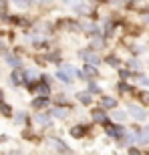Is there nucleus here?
<instances>
[{"label": "nucleus", "instance_id": "nucleus-1", "mask_svg": "<svg viewBox=\"0 0 149 155\" xmlns=\"http://www.w3.org/2000/svg\"><path fill=\"white\" fill-rule=\"evenodd\" d=\"M127 111L131 113V117L135 121H147V111L141 107V105H135V103H129V107H127Z\"/></svg>", "mask_w": 149, "mask_h": 155}, {"label": "nucleus", "instance_id": "nucleus-2", "mask_svg": "<svg viewBox=\"0 0 149 155\" xmlns=\"http://www.w3.org/2000/svg\"><path fill=\"white\" fill-rule=\"evenodd\" d=\"M79 57L83 58L87 64H95V67H99V63H101V58H99V54L95 52V48H93V51H79Z\"/></svg>", "mask_w": 149, "mask_h": 155}, {"label": "nucleus", "instance_id": "nucleus-3", "mask_svg": "<svg viewBox=\"0 0 149 155\" xmlns=\"http://www.w3.org/2000/svg\"><path fill=\"white\" fill-rule=\"evenodd\" d=\"M48 145H51L52 151H58V153H69V151H71L69 147H67L61 139H57V137H51V139H48Z\"/></svg>", "mask_w": 149, "mask_h": 155}, {"label": "nucleus", "instance_id": "nucleus-4", "mask_svg": "<svg viewBox=\"0 0 149 155\" xmlns=\"http://www.w3.org/2000/svg\"><path fill=\"white\" fill-rule=\"evenodd\" d=\"M105 131H107V135H109V137H113V139H123V135H125V129H123V127H119V125H107V129H105Z\"/></svg>", "mask_w": 149, "mask_h": 155}, {"label": "nucleus", "instance_id": "nucleus-5", "mask_svg": "<svg viewBox=\"0 0 149 155\" xmlns=\"http://www.w3.org/2000/svg\"><path fill=\"white\" fill-rule=\"evenodd\" d=\"M10 81H12V85H16V87L24 85V83H26V75H24V71H20V69L16 67V69L12 71V75H10Z\"/></svg>", "mask_w": 149, "mask_h": 155}, {"label": "nucleus", "instance_id": "nucleus-6", "mask_svg": "<svg viewBox=\"0 0 149 155\" xmlns=\"http://www.w3.org/2000/svg\"><path fill=\"white\" fill-rule=\"evenodd\" d=\"M51 115L57 117V119H67V117L71 115V109H69V107H65V105H61V107H52Z\"/></svg>", "mask_w": 149, "mask_h": 155}, {"label": "nucleus", "instance_id": "nucleus-7", "mask_svg": "<svg viewBox=\"0 0 149 155\" xmlns=\"http://www.w3.org/2000/svg\"><path fill=\"white\" fill-rule=\"evenodd\" d=\"M99 103H101L103 109H115V107H117V99L109 97V95H103V97L99 99Z\"/></svg>", "mask_w": 149, "mask_h": 155}, {"label": "nucleus", "instance_id": "nucleus-8", "mask_svg": "<svg viewBox=\"0 0 149 155\" xmlns=\"http://www.w3.org/2000/svg\"><path fill=\"white\" fill-rule=\"evenodd\" d=\"M51 117H52L51 111H48V113H36V115H35V121L38 123V125H46V127H48V125L52 123Z\"/></svg>", "mask_w": 149, "mask_h": 155}, {"label": "nucleus", "instance_id": "nucleus-9", "mask_svg": "<svg viewBox=\"0 0 149 155\" xmlns=\"http://www.w3.org/2000/svg\"><path fill=\"white\" fill-rule=\"evenodd\" d=\"M48 103H51V97H42V95H38V97L32 101V107H35V109H45V107H48Z\"/></svg>", "mask_w": 149, "mask_h": 155}, {"label": "nucleus", "instance_id": "nucleus-10", "mask_svg": "<svg viewBox=\"0 0 149 155\" xmlns=\"http://www.w3.org/2000/svg\"><path fill=\"white\" fill-rule=\"evenodd\" d=\"M71 137H74V139H81V137H85L87 135V127H83V125H74V127H71Z\"/></svg>", "mask_w": 149, "mask_h": 155}, {"label": "nucleus", "instance_id": "nucleus-11", "mask_svg": "<svg viewBox=\"0 0 149 155\" xmlns=\"http://www.w3.org/2000/svg\"><path fill=\"white\" fill-rule=\"evenodd\" d=\"M77 99L83 105H91L93 103V93L91 91H81V93H77Z\"/></svg>", "mask_w": 149, "mask_h": 155}, {"label": "nucleus", "instance_id": "nucleus-12", "mask_svg": "<svg viewBox=\"0 0 149 155\" xmlns=\"http://www.w3.org/2000/svg\"><path fill=\"white\" fill-rule=\"evenodd\" d=\"M91 117H93L95 123H107V113H105L103 109H95L91 113Z\"/></svg>", "mask_w": 149, "mask_h": 155}, {"label": "nucleus", "instance_id": "nucleus-13", "mask_svg": "<svg viewBox=\"0 0 149 155\" xmlns=\"http://www.w3.org/2000/svg\"><path fill=\"white\" fill-rule=\"evenodd\" d=\"M57 79H61L65 85H73V77H71L69 73H65L63 69H58V71H57Z\"/></svg>", "mask_w": 149, "mask_h": 155}, {"label": "nucleus", "instance_id": "nucleus-14", "mask_svg": "<svg viewBox=\"0 0 149 155\" xmlns=\"http://www.w3.org/2000/svg\"><path fill=\"white\" fill-rule=\"evenodd\" d=\"M137 133H139V143H145V141H149V125L137 129Z\"/></svg>", "mask_w": 149, "mask_h": 155}, {"label": "nucleus", "instance_id": "nucleus-15", "mask_svg": "<svg viewBox=\"0 0 149 155\" xmlns=\"http://www.w3.org/2000/svg\"><path fill=\"white\" fill-rule=\"evenodd\" d=\"M24 75H26V81L28 83H32V81H38L40 79V73L35 69H28V71H24Z\"/></svg>", "mask_w": 149, "mask_h": 155}, {"label": "nucleus", "instance_id": "nucleus-16", "mask_svg": "<svg viewBox=\"0 0 149 155\" xmlns=\"http://www.w3.org/2000/svg\"><path fill=\"white\" fill-rule=\"evenodd\" d=\"M4 58H6V63H8V64H12L14 69H16V67H20V58H18V57H14V54H8V52H6V54H4Z\"/></svg>", "mask_w": 149, "mask_h": 155}, {"label": "nucleus", "instance_id": "nucleus-17", "mask_svg": "<svg viewBox=\"0 0 149 155\" xmlns=\"http://www.w3.org/2000/svg\"><path fill=\"white\" fill-rule=\"evenodd\" d=\"M113 119L119 121V123H125V121H127V113H125V111H121V109H117L113 113Z\"/></svg>", "mask_w": 149, "mask_h": 155}, {"label": "nucleus", "instance_id": "nucleus-18", "mask_svg": "<svg viewBox=\"0 0 149 155\" xmlns=\"http://www.w3.org/2000/svg\"><path fill=\"white\" fill-rule=\"evenodd\" d=\"M91 45H93V48H95V51H97V48H103V46H105V38H103V36H95Z\"/></svg>", "mask_w": 149, "mask_h": 155}, {"label": "nucleus", "instance_id": "nucleus-19", "mask_svg": "<svg viewBox=\"0 0 149 155\" xmlns=\"http://www.w3.org/2000/svg\"><path fill=\"white\" fill-rule=\"evenodd\" d=\"M14 123H16V125H24V123H26V115H24V111H18L16 115H14Z\"/></svg>", "mask_w": 149, "mask_h": 155}, {"label": "nucleus", "instance_id": "nucleus-20", "mask_svg": "<svg viewBox=\"0 0 149 155\" xmlns=\"http://www.w3.org/2000/svg\"><path fill=\"white\" fill-rule=\"evenodd\" d=\"M0 115L10 117V115H12V109H10V107H8L6 103H0Z\"/></svg>", "mask_w": 149, "mask_h": 155}, {"label": "nucleus", "instance_id": "nucleus-21", "mask_svg": "<svg viewBox=\"0 0 149 155\" xmlns=\"http://www.w3.org/2000/svg\"><path fill=\"white\" fill-rule=\"evenodd\" d=\"M105 61H107V64H109V67H113V69H117V67H119V63H121L119 58L113 57V54H111V57H107Z\"/></svg>", "mask_w": 149, "mask_h": 155}, {"label": "nucleus", "instance_id": "nucleus-22", "mask_svg": "<svg viewBox=\"0 0 149 155\" xmlns=\"http://www.w3.org/2000/svg\"><path fill=\"white\" fill-rule=\"evenodd\" d=\"M127 64H129V71H141V63H139L137 58H131Z\"/></svg>", "mask_w": 149, "mask_h": 155}, {"label": "nucleus", "instance_id": "nucleus-23", "mask_svg": "<svg viewBox=\"0 0 149 155\" xmlns=\"http://www.w3.org/2000/svg\"><path fill=\"white\" fill-rule=\"evenodd\" d=\"M61 69H63L65 73H69L71 77H73V75H77V73H79V71H74V69H73V64H61Z\"/></svg>", "mask_w": 149, "mask_h": 155}, {"label": "nucleus", "instance_id": "nucleus-24", "mask_svg": "<svg viewBox=\"0 0 149 155\" xmlns=\"http://www.w3.org/2000/svg\"><path fill=\"white\" fill-rule=\"evenodd\" d=\"M14 2V6H18V8H28L30 6V0H12Z\"/></svg>", "mask_w": 149, "mask_h": 155}, {"label": "nucleus", "instance_id": "nucleus-25", "mask_svg": "<svg viewBox=\"0 0 149 155\" xmlns=\"http://www.w3.org/2000/svg\"><path fill=\"white\" fill-rule=\"evenodd\" d=\"M137 83L141 87H149V77H145V75H139L137 77Z\"/></svg>", "mask_w": 149, "mask_h": 155}, {"label": "nucleus", "instance_id": "nucleus-26", "mask_svg": "<svg viewBox=\"0 0 149 155\" xmlns=\"http://www.w3.org/2000/svg\"><path fill=\"white\" fill-rule=\"evenodd\" d=\"M89 83H91V85H89V91L91 93H101V87H99L97 83H93V81H89Z\"/></svg>", "mask_w": 149, "mask_h": 155}, {"label": "nucleus", "instance_id": "nucleus-27", "mask_svg": "<svg viewBox=\"0 0 149 155\" xmlns=\"http://www.w3.org/2000/svg\"><path fill=\"white\" fill-rule=\"evenodd\" d=\"M55 103H57V105H67V99H65V95H57Z\"/></svg>", "mask_w": 149, "mask_h": 155}, {"label": "nucleus", "instance_id": "nucleus-28", "mask_svg": "<svg viewBox=\"0 0 149 155\" xmlns=\"http://www.w3.org/2000/svg\"><path fill=\"white\" fill-rule=\"evenodd\" d=\"M143 22L149 24V12H145V14H143Z\"/></svg>", "mask_w": 149, "mask_h": 155}, {"label": "nucleus", "instance_id": "nucleus-29", "mask_svg": "<svg viewBox=\"0 0 149 155\" xmlns=\"http://www.w3.org/2000/svg\"><path fill=\"white\" fill-rule=\"evenodd\" d=\"M129 77V71H121V79H127Z\"/></svg>", "mask_w": 149, "mask_h": 155}, {"label": "nucleus", "instance_id": "nucleus-30", "mask_svg": "<svg viewBox=\"0 0 149 155\" xmlns=\"http://www.w3.org/2000/svg\"><path fill=\"white\" fill-rule=\"evenodd\" d=\"M2 97H4V93H2V91H0V103H2Z\"/></svg>", "mask_w": 149, "mask_h": 155}, {"label": "nucleus", "instance_id": "nucleus-31", "mask_svg": "<svg viewBox=\"0 0 149 155\" xmlns=\"http://www.w3.org/2000/svg\"><path fill=\"white\" fill-rule=\"evenodd\" d=\"M2 6H4V0H0V8H2Z\"/></svg>", "mask_w": 149, "mask_h": 155}, {"label": "nucleus", "instance_id": "nucleus-32", "mask_svg": "<svg viewBox=\"0 0 149 155\" xmlns=\"http://www.w3.org/2000/svg\"><path fill=\"white\" fill-rule=\"evenodd\" d=\"M40 2H51V0H40Z\"/></svg>", "mask_w": 149, "mask_h": 155}]
</instances>
